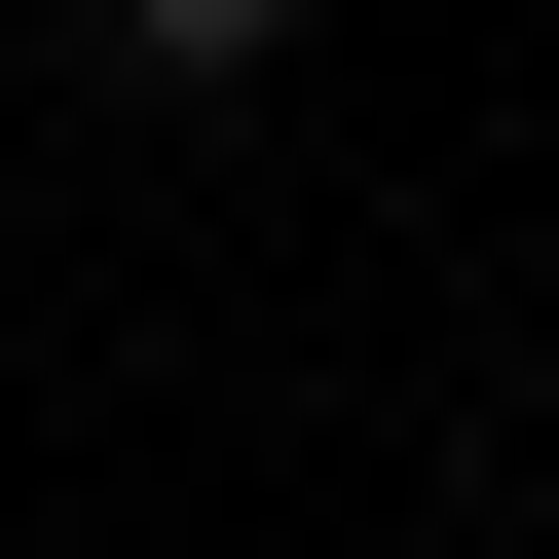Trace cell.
<instances>
[{
  "label": "cell",
  "instance_id": "1",
  "mask_svg": "<svg viewBox=\"0 0 559 559\" xmlns=\"http://www.w3.org/2000/svg\"><path fill=\"white\" fill-rule=\"evenodd\" d=\"M75 38H112L150 112H224V75H299V0H75Z\"/></svg>",
  "mask_w": 559,
  "mask_h": 559
}]
</instances>
